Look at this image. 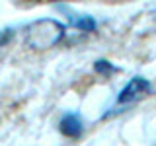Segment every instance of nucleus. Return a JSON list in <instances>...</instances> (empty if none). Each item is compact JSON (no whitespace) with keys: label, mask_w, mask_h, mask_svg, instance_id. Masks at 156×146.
Instances as JSON below:
<instances>
[{"label":"nucleus","mask_w":156,"mask_h":146,"mask_svg":"<svg viewBox=\"0 0 156 146\" xmlns=\"http://www.w3.org/2000/svg\"><path fill=\"white\" fill-rule=\"evenodd\" d=\"M65 31L66 27L57 19H37L26 27V45L35 51H45V49H51L57 43H61L65 37Z\"/></svg>","instance_id":"nucleus-1"},{"label":"nucleus","mask_w":156,"mask_h":146,"mask_svg":"<svg viewBox=\"0 0 156 146\" xmlns=\"http://www.w3.org/2000/svg\"><path fill=\"white\" fill-rule=\"evenodd\" d=\"M150 92V84L148 80L143 76H135L127 82V86L121 90L119 97H117V103L119 105H129V103H135L136 99H140L144 94Z\"/></svg>","instance_id":"nucleus-2"},{"label":"nucleus","mask_w":156,"mask_h":146,"mask_svg":"<svg viewBox=\"0 0 156 146\" xmlns=\"http://www.w3.org/2000/svg\"><path fill=\"white\" fill-rule=\"evenodd\" d=\"M58 130L68 138H78L82 134V119L78 113H66L58 123Z\"/></svg>","instance_id":"nucleus-3"},{"label":"nucleus","mask_w":156,"mask_h":146,"mask_svg":"<svg viewBox=\"0 0 156 146\" xmlns=\"http://www.w3.org/2000/svg\"><path fill=\"white\" fill-rule=\"evenodd\" d=\"M68 19H70V23L76 29H80V31H94L96 29V19L90 18V16H76V14H70Z\"/></svg>","instance_id":"nucleus-4"},{"label":"nucleus","mask_w":156,"mask_h":146,"mask_svg":"<svg viewBox=\"0 0 156 146\" xmlns=\"http://www.w3.org/2000/svg\"><path fill=\"white\" fill-rule=\"evenodd\" d=\"M94 70L98 74H109V72H115V66L109 61H98L94 64Z\"/></svg>","instance_id":"nucleus-5"},{"label":"nucleus","mask_w":156,"mask_h":146,"mask_svg":"<svg viewBox=\"0 0 156 146\" xmlns=\"http://www.w3.org/2000/svg\"><path fill=\"white\" fill-rule=\"evenodd\" d=\"M12 35H14V33H12V29H6V31H4L2 35H0V45H4V43H6L8 39H12Z\"/></svg>","instance_id":"nucleus-6"}]
</instances>
